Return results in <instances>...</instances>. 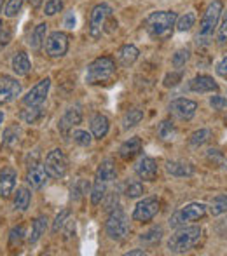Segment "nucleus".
I'll use <instances>...</instances> for the list:
<instances>
[{
  "label": "nucleus",
  "instance_id": "f257e3e1",
  "mask_svg": "<svg viewBox=\"0 0 227 256\" xmlns=\"http://www.w3.org/2000/svg\"><path fill=\"white\" fill-rule=\"evenodd\" d=\"M176 20L178 18L173 10H156V12L147 16L145 30L154 40H164L173 34V28L176 26Z\"/></svg>",
  "mask_w": 227,
  "mask_h": 256
},
{
  "label": "nucleus",
  "instance_id": "f03ea898",
  "mask_svg": "<svg viewBox=\"0 0 227 256\" xmlns=\"http://www.w3.org/2000/svg\"><path fill=\"white\" fill-rule=\"evenodd\" d=\"M201 234H203V230L197 225L180 226V228H176V232L173 234V236H170V239H168V242H166L168 251L173 254L187 253V251H190L199 242Z\"/></svg>",
  "mask_w": 227,
  "mask_h": 256
},
{
  "label": "nucleus",
  "instance_id": "7ed1b4c3",
  "mask_svg": "<svg viewBox=\"0 0 227 256\" xmlns=\"http://www.w3.org/2000/svg\"><path fill=\"white\" fill-rule=\"evenodd\" d=\"M224 12V4L222 0H211L208 4V7L204 9L203 18H201L199 23V34L196 37L197 46H206L210 44L211 37H213V32L218 28V21H220V16Z\"/></svg>",
  "mask_w": 227,
  "mask_h": 256
},
{
  "label": "nucleus",
  "instance_id": "20e7f679",
  "mask_svg": "<svg viewBox=\"0 0 227 256\" xmlns=\"http://www.w3.org/2000/svg\"><path fill=\"white\" fill-rule=\"evenodd\" d=\"M115 74V61L109 56L96 58L95 61H91L86 70V82L91 86L96 84H105Z\"/></svg>",
  "mask_w": 227,
  "mask_h": 256
},
{
  "label": "nucleus",
  "instance_id": "39448f33",
  "mask_svg": "<svg viewBox=\"0 0 227 256\" xmlns=\"http://www.w3.org/2000/svg\"><path fill=\"white\" fill-rule=\"evenodd\" d=\"M105 232L109 239L122 240L129 232V220L121 208H112L109 218L105 222Z\"/></svg>",
  "mask_w": 227,
  "mask_h": 256
},
{
  "label": "nucleus",
  "instance_id": "423d86ee",
  "mask_svg": "<svg viewBox=\"0 0 227 256\" xmlns=\"http://www.w3.org/2000/svg\"><path fill=\"white\" fill-rule=\"evenodd\" d=\"M206 214V206L201 202H190L185 204L183 208H180L178 211H175L170 218V226L171 228H180V226L187 225L190 222H197Z\"/></svg>",
  "mask_w": 227,
  "mask_h": 256
},
{
  "label": "nucleus",
  "instance_id": "0eeeda50",
  "mask_svg": "<svg viewBox=\"0 0 227 256\" xmlns=\"http://www.w3.org/2000/svg\"><path fill=\"white\" fill-rule=\"evenodd\" d=\"M110 16H112V7L109 4H98L93 7L89 18V35L93 38H98L105 32V24Z\"/></svg>",
  "mask_w": 227,
  "mask_h": 256
},
{
  "label": "nucleus",
  "instance_id": "6e6552de",
  "mask_svg": "<svg viewBox=\"0 0 227 256\" xmlns=\"http://www.w3.org/2000/svg\"><path fill=\"white\" fill-rule=\"evenodd\" d=\"M68 46H70V38L65 32H53L46 37L44 48H46V54L53 60H58V58H63L65 54L68 52Z\"/></svg>",
  "mask_w": 227,
  "mask_h": 256
},
{
  "label": "nucleus",
  "instance_id": "1a4fd4ad",
  "mask_svg": "<svg viewBox=\"0 0 227 256\" xmlns=\"http://www.w3.org/2000/svg\"><path fill=\"white\" fill-rule=\"evenodd\" d=\"M44 166H46V169H48L49 176L61 180V178H65V176H67L68 158H67V155H65V152L61 148H55V150H51V152L48 154Z\"/></svg>",
  "mask_w": 227,
  "mask_h": 256
},
{
  "label": "nucleus",
  "instance_id": "9d476101",
  "mask_svg": "<svg viewBox=\"0 0 227 256\" xmlns=\"http://www.w3.org/2000/svg\"><path fill=\"white\" fill-rule=\"evenodd\" d=\"M159 212V200L156 197H145L133 209V220L140 223H147Z\"/></svg>",
  "mask_w": 227,
  "mask_h": 256
},
{
  "label": "nucleus",
  "instance_id": "9b49d317",
  "mask_svg": "<svg viewBox=\"0 0 227 256\" xmlns=\"http://www.w3.org/2000/svg\"><path fill=\"white\" fill-rule=\"evenodd\" d=\"M49 88H51V78L49 77L39 80L37 84L23 96V104L25 106H39V104H44L46 98H48Z\"/></svg>",
  "mask_w": 227,
  "mask_h": 256
},
{
  "label": "nucleus",
  "instance_id": "f8f14e48",
  "mask_svg": "<svg viewBox=\"0 0 227 256\" xmlns=\"http://www.w3.org/2000/svg\"><path fill=\"white\" fill-rule=\"evenodd\" d=\"M21 96V84L11 75H0V104L13 103Z\"/></svg>",
  "mask_w": 227,
  "mask_h": 256
},
{
  "label": "nucleus",
  "instance_id": "ddd939ff",
  "mask_svg": "<svg viewBox=\"0 0 227 256\" xmlns=\"http://www.w3.org/2000/svg\"><path fill=\"white\" fill-rule=\"evenodd\" d=\"M168 110H170L173 117L180 118V120H190L196 115L197 103L187 98H178V100H173L170 106H168Z\"/></svg>",
  "mask_w": 227,
  "mask_h": 256
},
{
  "label": "nucleus",
  "instance_id": "4468645a",
  "mask_svg": "<svg viewBox=\"0 0 227 256\" xmlns=\"http://www.w3.org/2000/svg\"><path fill=\"white\" fill-rule=\"evenodd\" d=\"M135 172L143 182H154L157 178V162L149 155H142L135 162Z\"/></svg>",
  "mask_w": 227,
  "mask_h": 256
},
{
  "label": "nucleus",
  "instance_id": "2eb2a0df",
  "mask_svg": "<svg viewBox=\"0 0 227 256\" xmlns=\"http://www.w3.org/2000/svg\"><path fill=\"white\" fill-rule=\"evenodd\" d=\"M48 169H46L44 164H39V162H35L34 166H30L27 171V183L32 186L34 190H39L42 188V186L46 185V182H48Z\"/></svg>",
  "mask_w": 227,
  "mask_h": 256
},
{
  "label": "nucleus",
  "instance_id": "dca6fc26",
  "mask_svg": "<svg viewBox=\"0 0 227 256\" xmlns=\"http://www.w3.org/2000/svg\"><path fill=\"white\" fill-rule=\"evenodd\" d=\"M81 122H82V110L79 104H75V106H70L65 112L63 117L60 118L58 128H60L61 132H67V131H70V129H74L75 126L81 124Z\"/></svg>",
  "mask_w": 227,
  "mask_h": 256
},
{
  "label": "nucleus",
  "instance_id": "f3484780",
  "mask_svg": "<svg viewBox=\"0 0 227 256\" xmlns=\"http://www.w3.org/2000/svg\"><path fill=\"white\" fill-rule=\"evenodd\" d=\"M16 180H18V172L13 168L0 169V197L2 199H7L14 192Z\"/></svg>",
  "mask_w": 227,
  "mask_h": 256
},
{
  "label": "nucleus",
  "instance_id": "a211bd4d",
  "mask_svg": "<svg viewBox=\"0 0 227 256\" xmlns=\"http://www.w3.org/2000/svg\"><path fill=\"white\" fill-rule=\"evenodd\" d=\"M189 89L194 92H217L218 84L210 75H196V77L189 82Z\"/></svg>",
  "mask_w": 227,
  "mask_h": 256
},
{
  "label": "nucleus",
  "instance_id": "6ab92c4d",
  "mask_svg": "<svg viewBox=\"0 0 227 256\" xmlns=\"http://www.w3.org/2000/svg\"><path fill=\"white\" fill-rule=\"evenodd\" d=\"M117 178V169L112 158H105V160L100 162V166L96 168L95 172V180L96 182H103V183H110Z\"/></svg>",
  "mask_w": 227,
  "mask_h": 256
},
{
  "label": "nucleus",
  "instance_id": "aec40b11",
  "mask_svg": "<svg viewBox=\"0 0 227 256\" xmlns=\"http://www.w3.org/2000/svg\"><path fill=\"white\" fill-rule=\"evenodd\" d=\"M11 68H13V72L18 77H27L32 70V63H30L28 54L23 51L14 54L13 60H11Z\"/></svg>",
  "mask_w": 227,
  "mask_h": 256
},
{
  "label": "nucleus",
  "instance_id": "412c9836",
  "mask_svg": "<svg viewBox=\"0 0 227 256\" xmlns=\"http://www.w3.org/2000/svg\"><path fill=\"white\" fill-rule=\"evenodd\" d=\"M142 152V140L138 136H133V138L126 140L121 146H119V157L124 158V160H131L136 155Z\"/></svg>",
  "mask_w": 227,
  "mask_h": 256
},
{
  "label": "nucleus",
  "instance_id": "4be33fe9",
  "mask_svg": "<svg viewBox=\"0 0 227 256\" xmlns=\"http://www.w3.org/2000/svg\"><path fill=\"white\" fill-rule=\"evenodd\" d=\"M89 128H91L93 138H95V140H103L107 136V132H109V129H110V122L103 114H96V115H93L91 126H89Z\"/></svg>",
  "mask_w": 227,
  "mask_h": 256
},
{
  "label": "nucleus",
  "instance_id": "5701e85b",
  "mask_svg": "<svg viewBox=\"0 0 227 256\" xmlns=\"http://www.w3.org/2000/svg\"><path fill=\"white\" fill-rule=\"evenodd\" d=\"M166 168V172L171 176H176V178H185V176H192L194 172V166L187 164V162L182 160H168L164 164Z\"/></svg>",
  "mask_w": 227,
  "mask_h": 256
},
{
  "label": "nucleus",
  "instance_id": "b1692460",
  "mask_svg": "<svg viewBox=\"0 0 227 256\" xmlns=\"http://www.w3.org/2000/svg\"><path fill=\"white\" fill-rule=\"evenodd\" d=\"M138 56H140L138 48L133 46V44L122 46V48H119L117 52H115V58H117V61L122 64V66H129V64H133L136 60H138Z\"/></svg>",
  "mask_w": 227,
  "mask_h": 256
},
{
  "label": "nucleus",
  "instance_id": "393cba45",
  "mask_svg": "<svg viewBox=\"0 0 227 256\" xmlns=\"http://www.w3.org/2000/svg\"><path fill=\"white\" fill-rule=\"evenodd\" d=\"M46 228H48V216L42 214V216H39V218H35L34 225H32L30 237H28V244H30V246L37 244L39 239L46 234Z\"/></svg>",
  "mask_w": 227,
  "mask_h": 256
},
{
  "label": "nucleus",
  "instance_id": "a878e982",
  "mask_svg": "<svg viewBox=\"0 0 227 256\" xmlns=\"http://www.w3.org/2000/svg\"><path fill=\"white\" fill-rule=\"evenodd\" d=\"M46 34H48V23H41L35 26L34 34L30 37V48L34 51H41V48L46 42Z\"/></svg>",
  "mask_w": 227,
  "mask_h": 256
},
{
  "label": "nucleus",
  "instance_id": "bb28decb",
  "mask_svg": "<svg viewBox=\"0 0 227 256\" xmlns=\"http://www.w3.org/2000/svg\"><path fill=\"white\" fill-rule=\"evenodd\" d=\"M32 200V194L27 186H20L14 194V209L16 211H27Z\"/></svg>",
  "mask_w": 227,
  "mask_h": 256
},
{
  "label": "nucleus",
  "instance_id": "cd10ccee",
  "mask_svg": "<svg viewBox=\"0 0 227 256\" xmlns=\"http://www.w3.org/2000/svg\"><path fill=\"white\" fill-rule=\"evenodd\" d=\"M21 120L27 122V124H35L44 117V106L39 104V106H28L27 110H23L20 114Z\"/></svg>",
  "mask_w": 227,
  "mask_h": 256
},
{
  "label": "nucleus",
  "instance_id": "c85d7f7f",
  "mask_svg": "<svg viewBox=\"0 0 227 256\" xmlns=\"http://www.w3.org/2000/svg\"><path fill=\"white\" fill-rule=\"evenodd\" d=\"M143 118V110H140V108H131V110H128L124 114V117H122V129H131L135 128L136 124H140Z\"/></svg>",
  "mask_w": 227,
  "mask_h": 256
},
{
  "label": "nucleus",
  "instance_id": "c756f323",
  "mask_svg": "<svg viewBox=\"0 0 227 256\" xmlns=\"http://www.w3.org/2000/svg\"><path fill=\"white\" fill-rule=\"evenodd\" d=\"M20 134H21V129L18 126L7 128L2 134V146H14L20 142Z\"/></svg>",
  "mask_w": 227,
  "mask_h": 256
},
{
  "label": "nucleus",
  "instance_id": "7c9ffc66",
  "mask_svg": "<svg viewBox=\"0 0 227 256\" xmlns=\"http://www.w3.org/2000/svg\"><path fill=\"white\" fill-rule=\"evenodd\" d=\"M210 212L213 216L224 214L227 212V194H220V196L213 197L210 202Z\"/></svg>",
  "mask_w": 227,
  "mask_h": 256
},
{
  "label": "nucleus",
  "instance_id": "2f4dec72",
  "mask_svg": "<svg viewBox=\"0 0 227 256\" xmlns=\"http://www.w3.org/2000/svg\"><path fill=\"white\" fill-rule=\"evenodd\" d=\"M211 138V131L210 129H199V131H194L192 134L189 136V145L190 146H201L206 142H210Z\"/></svg>",
  "mask_w": 227,
  "mask_h": 256
},
{
  "label": "nucleus",
  "instance_id": "473e14b6",
  "mask_svg": "<svg viewBox=\"0 0 227 256\" xmlns=\"http://www.w3.org/2000/svg\"><path fill=\"white\" fill-rule=\"evenodd\" d=\"M107 186H109V183L96 182L95 180L93 188H91V204L93 206H98L103 200V197H105V194H107Z\"/></svg>",
  "mask_w": 227,
  "mask_h": 256
},
{
  "label": "nucleus",
  "instance_id": "72a5a7b5",
  "mask_svg": "<svg viewBox=\"0 0 227 256\" xmlns=\"http://www.w3.org/2000/svg\"><path fill=\"white\" fill-rule=\"evenodd\" d=\"M157 134H159L161 140L164 142H170V140H175L176 136V128L171 120H163L159 124V129H157Z\"/></svg>",
  "mask_w": 227,
  "mask_h": 256
},
{
  "label": "nucleus",
  "instance_id": "f704fd0d",
  "mask_svg": "<svg viewBox=\"0 0 227 256\" xmlns=\"http://www.w3.org/2000/svg\"><path fill=\"white\" fill-rule=\"evenodd\" d=\"M194 23H196V14L190 10V12H185L183 16H180L178 20H176V32H189L190 28L194 26Z\"/></svg>",
  "mask_w": 227,
  "mask_h": 256
},
{
  "label": "nucleus",
  "instance_id": "c9c22d12",
  "mask_svg": "<svg viewBox=\"0 0 227 256\" xmlns=\"http://www.w3.org/2000/svg\"><path fill=\"white\" fill-rule=\"evenodd\" d=\"M161 237H163V228H161L159 225L157 226H152V228H149L147 232H143L142 236H140V240L145 244H156L161 240Z\"/></svg>",
  "mask_w": 227,
  "mask_h": 256
},
{
  "label": "nucleus",
  "instance_id": "e433bc0d",
  "mask_svg": "<svg viewBox=\"0 0 227 256\" xmlns=\"http://www.w3.org/2000/svg\"><path fill=\"white\" fill-rule=\"evenodd\" d=\"M206 157L213 166H218V168H222V169H227V158L224 157V154H222L220 150L210 148L206 152Z\"/></svg>",
  "mask_w": 227,
  "mask_h": 256
},
{
  "label": "nucleus",
  "instance_id": "4c0bfd02",
  "mask_svg": "<svg viewBox=\"0 0 227 256\" xmlns=\"http://www.w3.org/2000/svg\"><path fill=\"white\" fill-rule=\"evenodd\" d=\"M189 58H190V49H187V48H183V49H178L175 54H173V60H171V63H173V66L175 68H182V66H185V63L189 61Z\"/></svg>",
  "mask_w": 227,
  "mask_h": 256
},
{
  "label": "nucleus",
  "instance_id": "58836bf2",
  "mask_svg": "<svg viewBox=\"0 0 227 256\" xmlns=\"http://www.w3.org/2000/svg\"><path fill=\"white\" fill-rule=\"evenodd\" d=\"M72 138H74V143H77L79 146H89L93 142V136L88 131H82V129H75L72 132Z\"/></svg>",
  "mask_w": 227,
  "mask_h": 256
},
{
  "label": "nucleus",
  "instance_id": "ea45409f",
  "mask_svg": "<svg viewBox=\"0 0 227 256\" xmlns=\"http://www.w3.org/2000/svg\"><path fill=\"white\" fill-rule=\"evenodd\" d=\"M88 183L84 182V180H77V182L74 183V185H72V200H81L82 197H84V194L88 192Z\"/></svg>",
  "mask_w": 227,
  "mask_h": 256
},
{
  "label": "nucleus",
  "instance_id": "a19ab883",
  "mask_svg": "<svg viewBox=\"0 0 227 256\" xmlns=\"http://www.w3.org/2000/svg\"><path fill=\"white\" fill-rule=\"evenodd\" d=\"M124 194H126V197H129V199H136V197L143 196V194H145V188H143V183H140V182L129 183V185L126 186Z\"/></svg>",
  "mask_w": 227,
  "mask_h": 256
},
{
  "label": "nucleus",
  "instance_id": "79ce46f5",
  "mask_svg": "<svg viewBox=\"0 0 227 256\" xmlns=\"http://www.w3.org/2000/svg\"><path fill=\"white\" fill-rule=\"evenodd\" d=\"M25 0H9L6 6V10H4V14H6L7 18H14L20 14L21 7H23Z\"/></svg>",
  "mask_w": 227,
  "mask_h": 256
},
{
  "label": "nucleus",
  "instance_id": "37998d69",
  "mask_svg": "<svg viewBox=\"0 0 227 256\" xmlns=\"http://www.w3.org/2000/svg\"><path fill=\"white\" fill-rule=\"evenodd\" d=\"M63 10V0H48L44 6L46 16H55V14Z\"/></svg>",
  "mask_w": 227,
  "mask_h": 256
},
{
  "label": "nucleus",
  "instance_id": "c03bdc74",
  "mask_svg": "<svg viewBox=\"0 0 227 256\" xmlns=\"http://www.w3.org/2000/svg\"><path fill=\"white\" fill-rule=\"evenodd\" d=\"M68 216H70V211H68V209H63L61 212H58L56 218H55V223H53V234H58L61 228H63V225L67 223Z\"/></svg>",
  "mask_w": 227,
  "mask_h": 256
},
{
  "label": "nucleus",
  "instance_id": "a18cd8bd",
  "mask_svg": "<svg viewBox=\"0 0 227 256\" xmlns=\"http://www.w3.org/2000/svg\"><path fill=\"white\" fill-rule=\"evenodd\" d=\"M217 42L220 46L227 44V12H224V18H222L220 24L217 28Z\"/></svg>",
  "mask_w": 227,
  "mask_h": 256
},
{
  "label": "nucleus",
  "instance_id": "49530a36",
  "mask_svg": "<svg viewBox=\"0 0 227 256\" xmlns=\"http://www.w3.org/2000/svg\"><path fill=\"white\" fill-rule=\"evenodd\" d=\"M23 237H25V228H23V226H14V228L11 230V234H9L11 246H18V244L23 240Z\"/></svg>",
  "mask_w": 227,
  "mask_h": 256
},
{
  "label": "nucleus",
  "instance_id": "de8ad7c7",
  "mask_svg": "<svg viewBox=\"0 0 227 256\" xmlns=\"http://www.w3.org/2000/svg\"><path fill=\"white\" fill-rule=\"evenodd\" d=\"M210 104L213 106V110H222V108L227 106V98H224V96H211L210 98Z\"/></svg>",
  "mask_w": 227,
  "mask_h": 256
},
{
  "label": "nucleus",
  "instance_id": "09e8293b",
  "mask_svg": "<svg viewBox=\"0 0 227 256\" xmlns=\"http://www.w3.org/2000/svg\"><path fill=\"white\" fill-rule=\"evenodd\" d=\"M176 80H182V72H178V74L166 75V78H164V86H166V88H173V86L178 84Z\"/></svg>",
  "mask_w": 227,
  "mask_h": 256
},
{
  "label": "nucleus",
  "instance_id": "8fccbe9b",
  "mask_svg": "<svg viewBox=\"0 0 227 256\" xmlns=\"http://www.w3.org/2000/svg\"><path fill=\"white\" fill-rule=\"evenodd\" d=\"M215 72H217V74L220 75V77L227 78V56H224L220 61H218L217 66H215Z\"/></svg>",
  "mask_w": 227,
  "mask_h": 256
},
{
  "label": "nucleus",
  "instance_id": "3c124183",
  "mask_svg": "<svg viewBox=\"0 0 227 256\" xmlns=\"http://www.w3.org/2000/svg\"><path fill=\"white\" fill-rule=\"evenodd\" d=\"M145 254H147V251H143V250H131L126 253V256H145Z\"/></svg>",
  "mask_w": 227,
  "mask_h": 256
},
{
  "label": "nucleus",
  "instance_id": "603ef678",
  "mask_svg": "<svg viewBox=\"0 0 227 256\" xmlns=\"http://www.w3.org/2000/svg\"><path fill=\"white\" fill-rule=\"evenodd\" d=\"M4 34H6V28H4V23L0 20V48H2V38H4Z\"/></svg>",
  "mask_w": 227,
  "mask_h": 256
},
{
  "label": "nucleus",
  "instance_id": "864d4df0",
  "mask_svg": "<svg viewBox=\"0 0 227 256\" xmlns=\"http://www.w3.org/2000/svg\"><path fill=\"white\" fill-rule=\"evenodd\" d=\"M41 2H42V0H32V6H34V7H37Z\"/></svg>",
  "mask_w": 227,
  "mask_h": 256
},
{
  "label": "nucleus",
  "instance_id": "5fc2aeb1",
  "mask_svg": "<svg viewBox=\"0 0 227 256\" xmlns=\"http://www.w3.org/2000/svg\"><path fill=\"white\" fill-rule=\"evenodd\" d=\"M4 118H6V115H4V112L0 110V124H4Z\"/></svg>",
  "mask_w": 227,
  "mask_h": 256
}]
</instances>
